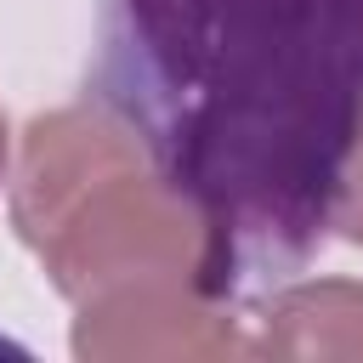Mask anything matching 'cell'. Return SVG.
Segmentation results:
<instances>
[{"label":"cell","instance_id":"6da1fadb","mask_svg":"<svg viewBox=\"0 0 363 363\" xmlns=\"http://www.w3.org/2000/svg\"><path fill=\"white\" fill-rule=\"evenodd\" d=\"M102 108L199 227V289L295 278L363 147V0H102Z\"/></svg>","mask_w":363,"mask_h":363}]
</instances>
